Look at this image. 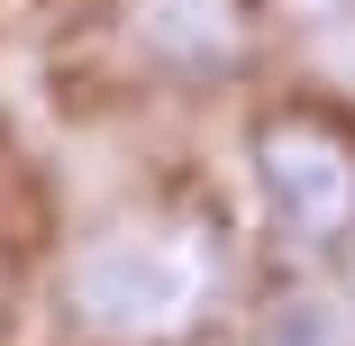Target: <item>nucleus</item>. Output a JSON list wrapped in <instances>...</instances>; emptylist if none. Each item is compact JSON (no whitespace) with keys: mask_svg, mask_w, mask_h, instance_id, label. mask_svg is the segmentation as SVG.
<instances>
[{"mask_svg":"<svg viewBox=\"0 0 355 346\" xmlns=\"http://www.w3.org/2000/svg\"><path fill=\"white\" fill-rule=\"evenodd\" d=\"M209 292H219V264L191 228H119L83 246L73 283H64L73 328L101 346H164L209 310Z\"/></svg>","mask_w":355,"mask_h":346,"instance_id":"f257e3e1","label":"nucleus"},{"mask_svg":"<svg viewBox=\"0 0 355 346\" xmlns=\"http://www.w3.org/2000/svg\"><path fill=\"white\" fill-rule=\"evenodd\" d=\"M255 182L264 210L282 219L292 246H346L355 237V137L328 119H264L255 137Z\"/></svg>","mask_w":355,"mask_h":346,"instance_id":"f03ea898","label":"nucleus"},{"mask_svg":"<svg viewBox=\"0 0 355 346\" xmlns=\"http://www.w3.org/2000/svg\"><path fill=\"white\" fill-rule=\"evenodd\" d=\"M128 10H137V37L164 64H182V73H228L237 46H246L237 0H128Z\"/></svg>","mask_w":355,"mask_h":346,"instance_id":"7ed1b4c3","label":"nucleus"}]
</instances>
